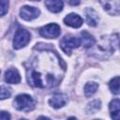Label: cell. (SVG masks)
Wrapping results in <instances>:
<instances>
[{
  "label": "cell",
  "instance_id": "cell-1",
  "mask_svg": "<svg viewBox=\"0 0 120 120\" xmlns=\"http://www.w3.org/2000/svg\"><path fill=\"white\" fill-rule=\"evenodd\" d=\"M14 107L19 111L27 112L35 108V100L27 94H21L15 98Z\"/></svg>",
  "mask_w": 120,
  "mask_h": 120
},
{
  "label": "cell",
  "instance_id": "cell-2",
  "mask_svg": "<svg viewBox=\"0 0 120 120\" xmlns=\"http://www.w3.org/2000/svg\"><path fill=\"white\" fill-rule=\"evenodd\" d=\"M31 38V35L30 33L23 29V28H18L15 32V36L13 38V47L14 49H21L22 47H24Z\"/></svg>",
  "mask_w": 120,
  "mask_h": 120
},
{
  "label": "cell",
  "instance_id": "cell-3",
  "mask_svg": "<svg viewBox=\"0 0 120 120\" xmlns=\"http://www.w3.org/2000/svg\"><path fill=\"white\" fill-rule=\"evenodd\" d=\"M80 45V38L73 36H65L60 40V47L63 50V52L67 54H70L71 51L75 48H78Z\"/></svg>",
  "mask_w": 120,
  "mask_h": 120
},
{
  "label": "cell",
  "instance_id": "cell-4",
  "mask_svg": "<svg viewBox=\"0 0 120 120\" xmlns=\"http://www.w3.org/2000/svg\"><path fill=\"white\" fill-rule=\"evenodd\" d=\"M61 33V28L57 23H49L39 28V35L45 38H55Z\"/></svg>",
  "mask_w": 120,
  "mask_h": 120
},
{
  "label": "cell",
  "instance_id": "cell-5",
  "mask_svg": "<svg viewBox=\"0 0 120 120\" xmlns=\"http://www.w3.org/2000/svg\"><path fill=\"white\" fill-rule=\"evenodd\" d=\"M39 13H40V11L38 8H37L35 7H30V6H23L20 9L21 18L25 21H32V20L38 18Z\"/></svg>",
  "mask_w": 120,
  "mask_h": 120
},
{
  "label": "cell",
  "instance_id": "cell-6",
  "mask_svg": "<svg viewBox=\"0 0 120 120\" xmlns=\"http://www.w3.org/2000/svg\"><path fill=\"white\" fill-rule=\"evenodd\" d=\"M103 8L112 15L119 14V0H99Z\"/></svg>",
  "mask_w": 120,
  "mask_h": 120
},
{
  "label": "cell",
  "instance_id": "cell-7",
  "mask_svg": "<svg viewBox=\"0 0 120 120\" xmlns=\"http://www.w3.org/2000/svg\"><path fill=\"white\" fill-rule=\"evenodd\" d=\"M68 101V97L65 94H61V93H56L54 94L50 99H49V103L52 107H53L54 109H59L63 106L66 105Z\"/></svg>",
  "mask_w": 120,
  "mask_h": 120
},
{
  "label": "cell",
  "instance_id": "cell-8",
  "mask_svg": "<svg viewBox=\"0 0 120 120\" xmlns=\"http://www.w3.org/2000/svg\"><path fill=\"white\" fill-rule=\"evenodd\" d=\"M64 22L65 24L70 26V27H73V28H79L80 26L82 25V19L81 16H79L78 14H75V13H70L68 14V16H66L64 18Z\"/></svg>",
  "mask_w": 120,
  "mask_h": 120
},
{
  "label": "cell",
  "instance_id": "cell-9",
  "mask_svg": "<svg viewBox=\"0 0 120 120\" xmlns=\"http://www.w3.org/2000/svg\"><path fill=\"white\" fill-rule=\"evenodd\" d=\"M5 81L8 83H19L21 82L20 73L15 68H9L5 73Z\"/></svg>",
  "mask_w": 120,
  "mask_h": 120
},
{
  "label": "cell",
  "instance_id": "cell-10",
  "mask_svg": "<svg viewBox=\"0 0 120 120\" xmlns=\"http://www.w3.org/2000/svg\"><path fill=\"white\" fill-rule=\"evenodd\" d=\"M45 6L50 11L58 13L63 9L64 3L63 0H45Z\"/></svg>",
  "mask_w": 120,
  "mask_h": 120
},
{
  "label": "cell",
  "instance_id": "cell-11",
  "mask_svg": "<svg viewBox=\"0 0 120 120\" xmlns=\"http://www.w3.org/2000/svg\"><path fill=\"white\" fill-rule=\"evenodd\" d=\"M109 109L111 112V117L112 119L118 120L120 117V101H119V99L118 98L112 99L110 102Z\"/></svg>",
  "mask_w": 120,
  "mask_h": 120
},
{
  "label": "cell",
  "instance_id": "cell-12",
  "mask_svg": "<svg viewBox=\"0 0 120 120\" xmlns=\"http://www.w3.org/2000/svg\"><path fill=\"white\" fill-rule=\"evenodd\" d=\"M85 16H86V22L88 25L90 26H96L98 22V13L93 8H86L85 10Z\"/></svg>",
  "mask_w": 120,
  "mask_h": 120
},
{
  "label": "cell",
  "instance_id": "cell-13",
  "mask_svg": "<svg viewBox=\"0 0 120 120\" xmlns=\"http://www.w3.org/2000/svg\"><path fill=\"white\" fill-rule=\"evenodd\" d=\"M81 38H80V41L81 43L85 47V48H90L92 47L93 45H95L96 43V40L95 38H93V36H91L88 32L86 31H82L81 33Z\"/></svg>",
  "mask_w": 120,
  "mask_h": 120
},
{
  "label": "cell",
  "instance_id": "cell-14",
  "mask_svg": "<svg viewBox=\"0 0 120 120\" xmlns=\"http://www.w3.org/2000/svg\"><path fill=\"white\" fill-rule=\"evenodd\" d=\"M98 88V84L97 82H87L84 86V95L86 97H91L97 92Z\"/></svg>",
  "mask_w": 120,
  "mask_h": 120
},
{
  "label": "cell",
  "instance_id": "cell-15",
  "mask_svg": "<svg viewBox=\"0 0 120 120\" xmlns=\"http://www.w3.org/2000/svg\"><path fill=\"white\" fill-rule=\"evenodd\" d=\"M109 86H110L111 91L113 94L118 95L119 94V77L116 76L112 80H111V82H109Z\"/></svg>",
  "mask_w": 120,
  "mask_h": 120
},
{
  "label": "cell",
  "instance_id": "cell-16",
  "mask_svg": "<svg viewBox=\"0 0 120 120\" xmlns=\"http://www.w3.org/2000/svg\"><path fill=\"white\" fill-rule=\"evenodd\" d=\"M99 109H100V101L99 100H94L88 105L87 112H88V113H94L97 111H98Z\"/></svg>",
  "mask_w": 120,
  "mask_h": 120
},
{
  "label": "cell",
  "instance_id": "cell-17",
  "mask_svg": "<svg viewBox=\"0 0 120 120\" xmlns=\"http://www.w3.org/2000/svg\"><path fill=\"white\" fill-rule=\"evenodd\" d=\"M11 95L10 88L7 86H0V99H6Z\"/></svg>",
  "mask_w": 120,
  "mask_h": 120
},
{
  "label": "cell",
  "instance_id": "cell-18",
  "mask_svg": "<svg viewBox=\"0 0 120 120\" xmlns=\"http://www.w3.org/2000/svg\"><path fill=\"white\" fill-rule=\"evenodd\" d=\"M8 0H0V16H4L8 10Z\"/></svg>",
  "mask_w": 120,
  "mask_h": 120
},
{
  "label": "cell",
  "instance_id": "cell-19",
  "mask_svg": "<svg viewBox=\"0 0 120 120\" xmlns=\"http://www.w3.org/2000/svg\"><path fill=\"white\" fill-rule=\"evenodd\" d=\"M10 114L7 112H4V111H0V119H3V120H8V119H10Z\"/></svg>",
  "mask_w": 120,
  "mask_h": 120
},
{
  "label": "cell",
  "instance_id": "cell-20",
  "mask_svg": "<svg viewBox=\"0 0 120 120\" xmlns=\"http://www.w3.org/2000/svg\"><path fill=\"white\" fill-rule=\"evenodd\" d=\"M81 0H68V3L70 6H78L80 4Z\"/></svg>",
  "mask_w": 120,
  "mask_h": 120
},
{
  "label": "cell",
  "instance_id": "cell-21",
  "mask_svg": "<svg viewBox=\"0 0 120 120\" xmlns=\"http://www.w3.org/2000/svg\"><path fill=\"white\" fill-rule=\"evenodd\" d=\"M31 1H39V0H31Z\"/></svg>",
  "mask_w": 120,
  "mask_h": 120
}]
</instances>
